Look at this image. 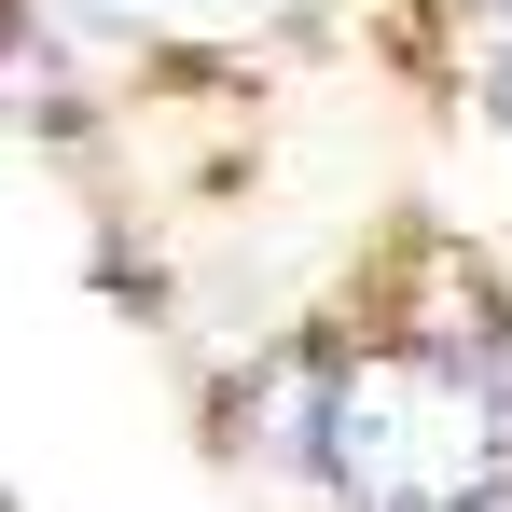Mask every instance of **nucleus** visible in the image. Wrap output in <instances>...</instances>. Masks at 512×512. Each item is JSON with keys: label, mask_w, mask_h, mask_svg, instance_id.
Listing matches in <instances>:
<instances>
[{"label": "nucleus", "mask_w": 512, "mask_h": 512, "mask_svg": "<svg viewBox=\"0 0 512 512\" xmlns=\"http://www.w3.org/2000/svg\"><path fill=\"white\" fill-rule=\"evenodd\" d=\"M319 471L346 512H499L512 499V388L457 346H360L319 374Z\"/></svg>", "instance_id": "nucleus-1"}, {"label": "nucleus", "mask_w": 512, "mask_h": 512, "mask_svg": "<svg viewBox=\"0 0 512 512\" xmlns=\"http://www.w3.org/2000/svg\"><path fill=\"white\" fill-rule=\"evenodd\" d=\"M139 14H222V0H139Z\"/></svg>", "instance_id": "nucleus-2"}, {"label": "nucleus", "mask_w": 512, "mask_h": 512, "mask_svg": "<svg viewBox=\"0 0 512 512\" xmlns=\"http://www.w3.org/2000/svg\"><path fill=\"white\" fill-rule=\"evenodd\" d=\"M499 111H512V42H499Z\"/></svg>", "instance_id": "nucleus-3"}, {"label": "nucleus", "mask_w": 512, "mask_h": 512, "mask_svg": "<svg viewBox=\"0 0 512 512\" xmlns=\"http://www.w3.org/2000/svg\"><path fill=\"white\" fill-rule=\"evenodd\" d=\"M499 512H512V499H499Z\"/></svg>", "instance_id": "nucleus-4"}]
</instances>
